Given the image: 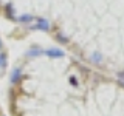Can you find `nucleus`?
<instances>
[{"label": "nucleus", "mask_w": 124, "mask_h": 116, "mask_svg": "<svg viewBox=\"0 0 124 116\" xmlns=\"http://www.w3.org/2000/svg\"><path fill=\"white\" fill-rule=\"evenodd\" d=\"M45 54L46 56H51V57H62L64 56V51H62V50H57V48H51V50H46Z\"/></svg>", "instance_id": "nucleus-1"}, {"label": "nucleus", "mask_w": 124, "mask_h": 116, "mask_svg": "<svg viewBox=\"0 0 124 116\" xmlns=\"http://www.w3.org/2000/svg\"><path fill=\"white\" fill-rule=\"evenodd\" d=\"M33 20V15H28V14H25V15H20L19 17V22H23V23H28Z\"/></svg>", "instance_id": "nucleus-4"}, {"label": "nucleus", "mask_w": 124, "mask_h": 116, "mask_svg": "<svg viewBox=\"0 0 124 116\" xmlns=\"http://www.w3.org/2000/svg\"><path fill=\"white\" fill-rule=\"evenodd\" d=\"M118 77H119V79H123V80H124V73H118Z\"/></svg>", "instance_id": "nucleus-8"}, {"label": "nucleus", "mask_w": 124, "mask_h": 116, "mask_svg": "<svg viewBox=\"0 0 124 116\" xmlns=\"http://www.w3.org/2000/svg\"><path fill=\"white\" fill-rule=\"evenodd\" d=\"M0 48H2V40H0Z\"/></svg>", "instance_id": "nucleus-9"}, {"label": "nucleus", "mask_w": 124, "mask_h": 116, "mask_svg": "<svg viewBox=\"0 0 124 116\" xmlns=\"http://www.w3.org/2000/svg\"><path fill=\"white\" fill-rule=\"evenodd\" d=\"M37 28H39V29H48V28H50L48 20H45V19H40V20H39V23H37Z\"/></svg>", "instance_id": "nucleus-3"}, {"label": "nucleus", "mask_w": 124, "mask_h": 116, "mask_svg": "<svg viewBox=\"0 0 124 116\" xmlns=\"http://www.w3.org/2000/svg\"><path fill=\"white\" fill-rule=\"evenodd\" d=\"M40 53H42L40 50H30V51H28V56H39Z\"/></svg>", "instance_id": "nucleus-5"}, {"label": "nucleus", "mask_w": 124, "mask_h": 116, "mask_svg": "<svg viewBox=\"0 0 124 116\" xmlns=\"http://www.w3.org/2000/svg\"><path fill=\"white\" fill-rule=\"evenodd\" d=\"M20 73H22V70H20V68H16L14 71L11 73V82H13V84L19 80V77H20Z\"/></svg>", "instance_id": "nucleus-2"}, {"label": "nucleus", "mask_w": 124, "mask_h": 116, "mask_svg": "<svg viewBox=\"0 0 124 116\" xmlns=\"http://www.w3.org/2000/svg\"><path fill=\"white\" fill-rule=\"evenodd\" d=\"M92 60L96 62V64H99V62H101V54H98V53L93 54V56H92Z\"/></svg>", "instance_id": "nucleus-6"}, {"label": "nucleus", "mask_w": 124, "mask_h": 116, "mask_svg": "<svg viewBox=\"0 0 124 116\" xmlns=\"http://www.w3.org/2000/svg\"><path fill=\"white\" fill-rule=\"evenodd\" d=\"M6 65V57L5 54H0V67H5Z\"/></svg>", "instance_id": "nucleus-7"}]
</instances>
